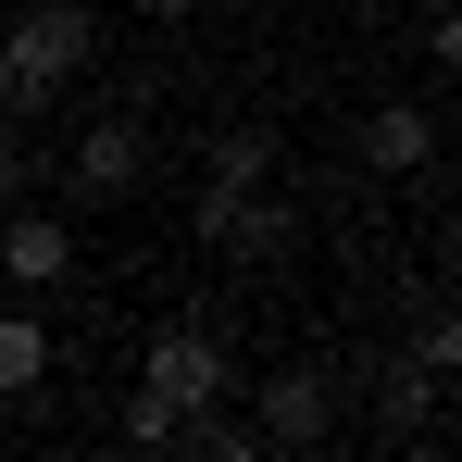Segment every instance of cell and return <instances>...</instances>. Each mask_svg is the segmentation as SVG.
Instances as JSON below:
<instances>
[{
    "mask_svg": "<svg viewBox=\"0 0 462 462\" xmlns=\"http://www.w3.org/2000/svg\"><path fill=\"white\" fill-rule=\"evenodd\" d=\"M226 387H237V375H226V350H213L200 325H162V337H151V375H138V400H125V438L175 450V425H188V412H213Z\"/></svg>",
    "mask_w": 462,
    "mask_h": 462,
    "instance_id": "1",
    "label": "cell"
},
{
    "mask_svg": "<svg viewBox=\"0 0 462 462\" xmlns=\"http://www.w3.org/2000/svg\"><path fill=\"white\" fill-rule=\"evenodd\" d=\"M200 237H213V250H250V263L288 250V200H275V151H263V138H226V151H213Z\"/></svg>",
    "mask_w": 462,
    "mask_h": 462,
    "instance_id": "2",
    "label": "cell"
},
{
    "mask_svg": "<svg viewBox=\"0 0 462 462\" xmlns=\"http://www.w3.org/2000/svg\"><path fill=\"white\" fill-rule=\"evenodd\" d=\"M100 51V25H88L76 0H38V13H13V38H0V63H13V113H51L76 63Z\"/></svg>",
    "mask_w": 462,
    "mask_h": 462,
    "instance_id": "3",
    "label": "cell"
},
{
    "mask_svg": "<svg viewBox=\"0 0 462 462\" xmlns=\"http://www.w3.org/2000/svg\"><path fill=\"white\" fill-rule=\"evenodd\" d=\"M138 175H151V125H138V113H100L76 151H63L51 188H63V213H100V200H125Z\"/></svg>",
    "mask_w": 462,
    "mask_h": 462,
    "instance_id": "4",
    "label": "cell"
},
{
    "mask_svg": "<svg viewBox=\"0 0 462 462\" xmlns=\"http://www.w3.org/2000/svg\"><path fill=\"white\" fill-rule=\"evenodd\" d=\"M0 275H13V288H63V275H76L63 213H13V226H0Z\"/></svg>",
    "mask_w": 462,
    "mask_h": 462,
    "instance_id": "5",
    "label": "cell"
},
{
    "mask_svg": "<svg viewBox=\"0 0 462 462\" xmlns=\"http://www.w3.org/2000/svg\"><path fill=\"white\" fill-rule=\"evenodd\" d=\"M325 425H337V387L325 375H263V438L275 450H312Z\"/></svg>",
    "mask_w": 462,
    "mask_h": 462,
    "instance_id": "6",
    "label": "cell"
},
{
    "mask_svg": "<svg viewBox=\"0 0 462 462\" xmlns=\"http://www.w3.org/2000/svg\"><path fill=\"white\" fill-rule=\"evenodd\" d=\"M363 162H375V175H425V162H438V125H425L412 100H375V113H363Z\"/></svg>",
    "mask_w": 462,
    "mask_h": 462,
    "instance_id": "7",
    "label": "cell"
},
{
    "mask_svg": "<svg viewBox=\"0 0 462 462\" xmlns=\"http://www.w3.org/2000/svg\"><path fill=\"white\" fill-rule=\"evenodd\" d=\"M38 375H51V325L38 312H0V400H25Z\"/></svg>",
    "mask_w": 462,
    "mask_h": 462,
    "instance_id": "8",
    "label": "cell"
},
{
    "mask_svg": "<svg viewBox=\"0 0 462 462\" xmlns=\"http://www.w3.org/2000/svg\"><path fill=\"white\" fill-rule=\"evenodd\" d=\"M412 363H425V375H462V312H438V325H425V350H412Z\"/></svg>",
    "mask_w": 462,
    "mask_h": 462,
    "instance_id": "9",
    "label": "cell"
},
{
    "mask_svg": "<svg viewBox=\"0 0 462 462\" xmlns=\"http://www.w3.org/2000/svg\"><path fill=\"white\" fill-rule=\"evenodd\" d=\"M438 76H462V0H438Z\"/></svg>",
    "mask_w": 462,
    "mask_h": 462,
    "instance_id": "10",
    "label": "cell"
},
{
    "mask_svg": "<svg viewBox=\"0 0 462 462\" xmlns=\"http://www.w3.org/2000/svg\"><path fill=\"white\" fill-rule=\"evenodd\" d=\"M25 175H38V162H25L13 138H0V200H25Z\"/></svg>",
    "mask_w": 462,
    "mask_h": 462,
    "instance_id": "11",
    "label": "cell"
},
{
    "mask_svg": "<svg viewBox=\"0 0 462 462\" xmlns=\"http://www.w3.org/2000/svg\"><path fill=\"white\" fill-rule=\"evenodd\" d=\"M151 13H162V25H175V13H200V0H151Z\"/></svg>",
    "mask_w": 462,
    "mask_h": 462,
    "instance_id": "12",
    "label": "cell"
},
{
    "mask_svg": "<svg viewBox=\"0 0 462 462\" xmlns=\"http://www.w3.org/2000/svg\"><path fill=\"white\" fill-rule=\"evenodd\" d=\"M0 113H13V63H0Z\"/></svg>",
    "mask_w": 462,
    "mask_h": 462,
    "instance_id": "13",
    "label": "cell"
}]
</instances>
